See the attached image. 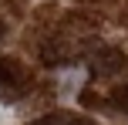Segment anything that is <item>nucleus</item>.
I'll list each match as a JSON object with an SVG mask.
<instances>
[{"label":"nucleus","instance_id":"f257e3e1","mask_svg":"<svg viewBox=\"0 0 128 125\" xmlns=\"http://www.w3.org/2000/svg\"><path fill=\"white\" fill-rule=\"evenodd\" d=\"M128 64V58H125V51H118V47H98L94 54L88 58V68L94 74H115V71H122V68Z\"/></svg>","mask_w":128,"mask_h":125},{"label":"nucleus","instance_id":"20e7f679","mask_svg":"<svg viewBox=\"0 0 128 125\" xmlns=\"http://www.w3.org/2000/svg\"><path fill=\"white\" fill-rule=\"evenodd\" d=\"M111 105L122 108V112H128V85H118L115 91H111Z\"/></svg>","mask_w":128,"mask_h":125},{"label":"nucleus","instance_id":"f03ea898","mask_svg":"<svg viewBox=\"0 0 128 125\" xmlns=\"http://www.w3.org/2000/svg\"><path fill=\"white\" fill-rule=\"evenodd\" d=\"M34 125H94V122H88L84 115H74V112H47Z\"/></svg>","mask_w":128,"mask_h":125},{"label":"nucleus","instance_id":"7ed1b4c3","mask_svg":"<svg viewBox=\"0 0 128 125\" xmlns=\"http://www.w3.org/2000/svg\"><path fill=\"white\" fill-rule=\"evenodd\" d=\"M17 78H24V68H20L17 61L0 58V85H10V81H17Z\"/></svg>","mask_w":128,"mask_h":125},{"label":"nucleus","instance_id":"39448f33","mask_svg":"<svg viewBox=\"0 0 128 125\" xmlns=\"http://www.w3.org/2000/svg\"><path fill=\"white\" fill-rule=\"evenodd\" d=\"M0 37H4V20H0Z\"/></svg>","mask_w":128,"mask_h":125}]
</instances>
